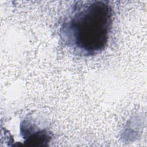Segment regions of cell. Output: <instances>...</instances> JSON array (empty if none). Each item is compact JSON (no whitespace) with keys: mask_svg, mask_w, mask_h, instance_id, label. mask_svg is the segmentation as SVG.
<instances>
[{"mask_svg":"<svg viewBox=\"0 0 147 147\" xmlns=\"http://www.w3.org/2000/svg\"><path fill=\"white\" fill-rule=\"evenodd\" d=\"M113 10L107 1H77L60 29L65 45L85 56L98 55L107 45Z\"/></svg>","mask_w":147,"mask_h":147,"instance_id":"obj_1","label":"cell"},{"mask_svg":"<svg viewBox=\"0 0 147 147\" xmlns=\"http://www.w3.org/2000/svg\"><path fill=\"white\" fill-rule=\"evenodd\" d=\"M21 134L24 142L31 146L47 145L51 141L50 133L45 129H41L32 121V118H25L21 123Z\"/></svg>","mask_w":147,"mask_h":147,"instance_id":"obj_2","label":"cell"}]
</instances>
